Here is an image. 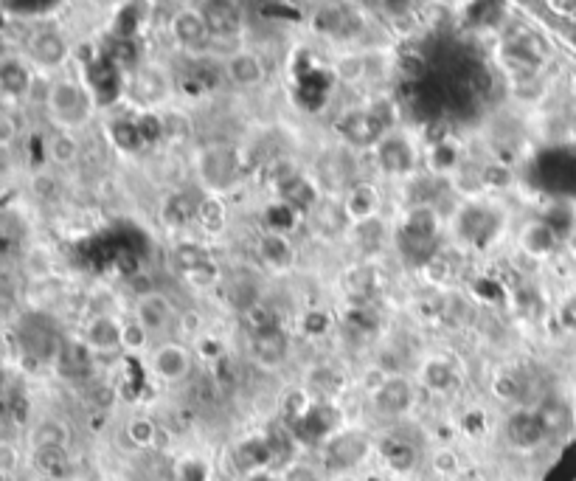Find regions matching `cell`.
I'll list each match as a JSON object with an SVG mask.
<instances>
[{"mask_svg": "<svg viewBox=\"0 0 576 481\" xmlns=\"http://www.w3.org/2000/svg\"><path fill=\"white\" fill-rule=\"evenodd\" d=\"M85 344L90 349H113L121 346V324L110 316L90 318L85 327Z\"/></svg>", "mask_w": 576, "mask_h": 481, "instance_id": "25", "label": "cell"}, {"mask_svg": "<svg viewBox=\"0 0 576 481\" xmlns=\"http://www.w3.org/2000/svg\"><path fill=\"white\" fill-rule=\"evenodd\" d=\"M377 271L374 268H355V271L349 273V293L355 296V299H369L377 293Z\"/></svg>", "mask_w": 576, "mask_h": 481, "instance_id": "40", "label": "cell"}, {"mask_svg": "<svg viewBox=\"0 0 576 481\" xmlns=\"http://www.w3.org/2000/svg\"><path fill=\"white\" fill-rule=\"evenodd\" d=\"M172 265L189 279L192 273L203 271L206 265H211V256H208V251L200 242H180L172 251Z\"/></svg>", "mask_w": 576, "mask_h": 481, "instance_id": "27", "label": "cell"}, {"mask_svg": "<svg viewBox=\"0 0 576 481\" xmlns=\"http://www.w3.org/2000/svg\"><path fill=\"white\" fill-rule=\"evenodd\" d=\"M225 74L239 88H253V85H259L265 79V65H262V60L253 51H242L239 48L234 57L225 60Z\"/></svg>", "mask_w": 576, "mask_h": 481, "instance_id": "18", "label": "cell"}, {"mask_svg": "<svg viewBox=\"0 0 576 481\" xmlns=\"http://www.w3.org/2000/svg\"><path fill=\"white\" fill-rule=\"evenodd\" d=\"M152 369H155V375L161 377V380L175 383V380H183V377L189 375V369H192V358H189L186 346L163 344V346H158V349H155V355H152Z\"/></svg>", "mask_w": 576, "mask_h": 481, "instance_id": "12", "label": "cell"}, {"mask_svg": "<svg viewBox=\"0 0 576 481\" xmlns=\"http://www.w3.org/2000/svg\"><path fill=\"white\" fill-rule=\"evenodd\" d=\"M121 71L107 60V57H99L88 65V88L90 96L99 102V105H110L116 102L121 93Z\"/></svg>", "mask_w": 576, "mask_h": 481, "instance_id": "9", "label": "cell"}, {"mask_svg": "<svg viewBox=\"0 0 576 481\" xmlns=\"http://www.w3.org/2000/svg\"><path fill=\"white\" fill-rule=\"evenodd\" d=\"M189 282H192V285H197V287L214 285V282H217V268H214V262H211V265H206L203 271L192 273V276H189Z\"/></svg>", "mask_w": 576, "mask_h": 481, "instance_id": "54", "label": "cell"}, {"mask_svg": "<svg viewBox=\"0 0 576 481\" xmlns=\"http://www.w3.org/2000/svg\"><path fill=\"white\" fill-rule=\"evenodd\" d=\"M197 172L208 189H228L239 178V152L234 147H208L197 161Z\"/></svg>", "mask_w": 576, "mask_h": 481, "instance_id": "3", "label": "cell"}, {"mask_svg": "<svg viewBox=\"0 0 576 481\" xmlns=\"http://www.w3.org/2000/svg\"><path fill=\"white\" fill-rule=\"evenodd\" d=\"M57 363L62 377H85L93 369V349L85 341H65Z\"/></svg>", "mask_w": 576, "mask_h": 481, "instance_id": "21", "label": "cell"}, {"mask_svg": "<svg viewBox=\"0 0 576 481\" xmlns=\"http://www.w3.org/2000/svg\"><path fill=\"white\" fill-rule=\"evenodd\" d=\"M31 88V71L23 60H3L0 62V91L9 96H26Z\"/></svg>", "mask_w": 576, "mask_h": 481, "instance_id": "26", "label": "cell"}, {"mask_svg": "<svg viewBox=\"0 0 576 481\" xmlns=\"http://www.w3.org/2000/svg\"><path fill=\"white\" fill-rule=\"evenodd\" d=\"M458 161V150L453 144H436L433 150H430V169L433 172H447V169H453Z\"/></svg>", "mask_w": 576, "mask_h": 481, "instance_id": "46", "label": "cell"}, {"mask_svg": "<svg viewBox=\"0 0 576 481\" xmlns=\"http://www.w3.org/2000/svg\"><path fill=\"white\" fill-rule=\"evenodd\" d=\"M492 391H495L501 400H515L517 394H520V386H517V380L512 375H498L492 380Z\"/></svg>", "mask_w": 576, "mask_h": 481, "instance_id": "51", "label": "cell"}, {"mask_svg": "<svg viewBox=\"0 0 576 481\" xmlns=\"http://www.w3.org/2000/svg\"><path fill=\"white\" fill-rule=\"evenodd\" d=\"M172 37L186 51H206L211 46V31L206 26V17L197 9H178L172 15Z\"/></svg>", "mask_w": 576, "mask_h": 481, "instance_id": "5", "label": "cell"}, {"mask_svg": "<svg viewBox=\"0 0 576 481\" xmlns=\"http://www.w3.org/2000/svg\"><path fill=\"white\" fill-rule=\"evenodd\" d=\"M540 414V420H543V428H546V434H557V431H562L565 425H568V420H571V411L562 406V403H546V406L537 411Z\"/></svg>", "mask_w": 576, "mask_h": 481, "instance_id": "42", "label": "cell"}, {"mask_svg": "<svg viewBox=\"0 0 576 481\" xmlns=\"http://www.w3.org/2000/svg\"><path fill=\"white\" fill-rule=\"evenodd\" d=\"M557 240H560V234L548 226L546 220H543V223H532V226L523 231V237H520L523 251L529 256H548L557 248Z\"/></svg>", "mask_w": 576, "mask_h": 481, "instance_id": "28", "label": "cell"}, {"mask_svg": "<svg viewBox=\"0 0 576 481\" xmlns=\"http://www.w3.org/2000/svg\"><path fill=\"white\" fill-rule=\"evenodd\" d=\"M374 406L383 414H405L414 406V389L405 377H385V383L374 391Z\"/></svg>", "mask_w": 576, "mask_h": 481, "instance_id": "13", "label": "cell"}, {"mask_svg": "<svg viewBox=\"0 0 576 481\" xmlns=\"http://www.w3.org/2000/svg\"><path fill=\"white\" fill-rule=\"evenodd\" d=\"M385 119L380 110H355L340 121V133L352 147H374L383 141Z\"/></svg>", "mask_w": 576, "mask_h": 481, "instance_id": "4", "label": "cell"}, {"mask_svg": "<svg viewBox=\"0 0 576 481\" xmlns=\"http://www.w3.org/2000/svg\"><path fill=\"white\" fill-rule=\"evenodd\" d=\"M110 138L121 152H138L144 147V138L135 119H116L110 124Z\"/></svg>", "mask_w": 576, "mask_h": 481, "instance_id": "34", "label": "cell"}, {"mask_svg": "<svg viewBox=\"0 0 576 481\" xmlns=\"http://www.w3.org/2000/svg\"><path fill=\"white\" fill-rule=\"evenodd\" d=\"M76 155H79V144H76L74 138L65 136V133H60V136L51 141V158L57 161V164H74Z\"/></svg>", "mask_w": 576, "mask_h": 481, "instance_id": "45", "label": "cell"}, {"mask_svg": "<svg viewBox=\"0 0 576 481\" xmlns=\"http://www.w3.org/2000/svg\"><path fill=\"white\" fill-rule=\"evenodd\" d=\"M228 299H231V304L237 307L239 313H253L259 307V290L251 282H239V285L231 287Z\"/></svg>", "mask_w": 576, "mask_h": 481, "instance_id": "43", "label": "cell"}, {"mask_svg": "<svg viewBox=\"0 0 576 481\" xmlns=\"http://www.w3.org/2000/svg\"><path fill=\"white\" fill-rule=\"evenodd\" d=\"M366 451H369L366 436L343 434L329 442L326 462H329V467H335V470H349V467H355L357 462H363Z\"/></svg>", "mask_w": 576, "mask_h": 481, "instance_id": "15", "label": "cell"}, {"mask_svg": "<svg viewBox=\"0 0 576 481\" xmlns=\"http://www.w3.org/2000/svg\"><path fill=\"white\" fill-rule=\"evenodd\" d=\"M0 93H3V91H0Z\"/></svg>", "mask_w": 576, "mask_h": 481, "instance_id": "62", "label": "cell"}, {"mask_svg": "<svg viewBox=\"0 0 576 481\" xmlns=\"http://www.w3.org/2000/svg\"><path fill=\"white\" fill-rule=\"evenodd\" d=\"M31 442H34L37 451H43V448H65V442H68V428H65L62 422L45 420L34 428Z\"/></svg>", "mask_w": 576, "mask_h": 481, "instance_id": "36", "label": "cell"}, {"mask_svg": "<svg viewBox=\"0 0 576 481\" xmlns=\"http://www.w3.org/2000/svg\"><path fill=\"white\" fill-rule=\"evenodd\" d=\"M385 462L391 465V470L397 473H408L411 467L416 465V451L408 445V442H399V439H391L383 448Z\"/></svg>", "mask_w": 576, "mask_h": 481, "instance_id": "38", "label": "cell"}, {"mask_svg": "<svg viewBox=\"0 0 576 481\" xmlns=\"http://www.w3.org/2000/svg\"><path fill=\"white\" fill-rule=\"evenodd\" d=\"M422 383L428 386L430 391H436V394H444V391L453 389V383H456V372H453V366L447 361H439V358H433L422 366Z\"/></svg>", "mask_w": 576, "mask_h": 481, "instance_id": "33", "label": "cell"}, {"mask_svg": "<svg viewBox=\"0 0 576 481\" xmlns=\"http://www.w3.org/2000/svg\"><path fill=\"white\" fill-rule=\"evenodd\" d=\"M335 76H338L343 85H357L363 76H366V60L360 54H349V57H340L335 62Z\"/></svg>", "mask_w": 576, "mask_h": 481, "instance_id": "41", "label": "cell"}, {"mask_svg": "<svg viewBox=\"0 0 576 481\" xmlns=\"http://www.w3.org/2000/svg\"><path fill=\"white\" fill-rule=\"evenodd\" d=\"M279 200L287 203L290 209L310 211L315 209V203H318V189H315V183H312L310 178L293 172L290 178L279 181Z\"/></svg>", "mask_w": 576, "mask_h": 481, "instance_id": "19", "label": "cell"}, {"mask_svg": "<svg viewBox=\"0 0 576 481\" xmlns=\"http://www.w3.org/2000/svg\"><path fill=\"white\" fill-rule=\"evenodd\" d=\"M259 254H262V259H265L270 268H290L293 265V259H296V254H293V245L284 240V237H279V234H265L262 240H259Z\"/></svg>", "mask_w": 576, "mask_h": 481, "instance_id": "30", "label": "cell"}, {"mask_svg": "<svg viewBox=\"0 0 576 481\" xmlns=\"http://www.w3.org/2000/svg\"><path fill=\"white\" fill-rule=\"evenodd\" d=\"M149 341V332L135 321V324H124L121 327V346L127 349V352H141Z\"/></svg>", "mask_w": 576, "mask_h": 481, "instance_id": "49", "label": "cell"}, {"mask_svg": "<svg viewBox=\"0 0 576 481\" xmlns=\"http://www.w3.org/2000/svg\"><path fill=\"white\" fill-rule=\"evenodd\" d=\"M458 231L464 234V240L487 242L498 231V217L489 209L470 206V209L461 211V217H458Z\"/></svg>", "mask_w": 576, "mask_h": 481, "instance_id": "20", "label": "cell"}, {"mask_svg": "<svg viewBox=\"0 0 576 481\" xmlns=\"http://www.w3.org/2000/svg\"><path fill=\"white\" fill-rule=\"evenodd\" d=\"M456 467H458L456 453L442 451L436 456V470H442V473H456Z\"/></svg>", "mask_w": 576, "mask_h": 481, "instance_id": "58", "label": "cell"}, {"mask_svg": "<svg viewBox=\"0 0 576 481\" xmlns=\"http://www.w3.org/2000/svg\"><path fill=\"white\" fill-rule=\"evenodd\" d=\"M377 164L385 175H408L416 166V150L402 136H385L377 144Z\"/></svg>", "mask_w": 576, "mask_h": 481, "instance_id": "6", "label": "cell"}, {"mask_svg": "<svg viewBox=\"0 0 576 481\" xmlns=\"http://www.w3.org/2000/svg\"><path fill=\"white\" fill-rule=\"evenodd\" d=\"M270 462H273V451H270L267 436L265 439H245L237 448V465L242 467V470H248V473L262 470V467H267Z\"/></svg>", "mask_w": 576, "mask_h": 481, "instance_id": "29", "label": "cell"}, {"mask_svg": "<svg viewBox=\"0 0 576 481\" xmlns=\"http://www.w3.org/2000/svg\"><path fill=\"white\" fill-rule=\"evenodd\" d=\"M90 99L93 96L88 88L76 85L71 79H62V82H54L48 91V110L62 127H79L90 116Z\"/></svg>", "mask_w": 576, "mask_h": 481, "instance_id": "1", "label": "cell"}, {"mask_svg": "<svg viewBox=\"0 0 576 481\" xmlns=\"http://www.w3.org/2000/svg\"><path fill=\"white\" fill-rule=\"evenodd\" d=\"M68 465V456H65V448H43L37 451V467L45 470V473H62Z\"/></svg>", "mask_w": 576, "mask_h": 481, "instance_id": "48", "label": "cell"}, {"mask_svg": "<svg viewBox=\"0 0 576 481\" xmlns=\"http://www.w3.org/2000/svg\"><path fill=\"white\" fill-rule=\"evenodd\" d=\"M335 425H338V411L335 406H329V403H312V408L296 420V436L298 439H304V442H321L326 436L335 431Z\"/></svg>", "mask_w": 576, "mask_h": 481, "instance_id": "10", "label": "cell"}, {"mask_svg": "<svg viewBox=\"0 0 576 481\" xmlns=\"http://www.w3.org/2000/svg\"><path fill=\"white\" fill-rule=\"evenodd\" d=\"M253 355L259 358L262 366H279L287 355V338L276 324H267L253 330Z\"/></svg>", "mask_w": 576, "mask_h": 481, "instance_id": "17", "label": "cell"}, {"mask_svg": "<svg viewBox=\"0 0 576 481\" xmlns=\"http://www.w3.org/2000/svg\"><path fill=\"white\" fill-rule=\"evenodd\" d=\"M180 327H183V332H197L200 330V316L197 313H183V316L178 318Z\"/></svg>", "mask_w": 576, "mask_h": 481, "instance_id": "59", "label": "cell"}, {"mask_svg": "<svg viewBox=\"0 0 576 481\" xmlns=\"http://www.w3.org/2000/svg\"><path fill=\"white\" fill-rule=\"evenodd\" d=\"M253 481H276V479H270V476H256Z\"/></svg>", "mask_w": 576, "mask_h": 481, "instance_id": "60", "label": "cell"}, {"mask_svg": "<svg viewBox=\"0 0 576 481\" xmlns=\"http://www.w3.org/2000/svg\"><path fill=\"white\" fill-rule=\"evenodd\" d=\"M17 338L23 352L37 361H57L62 352V338L57 327L43 316H26L17 327Z\"/></svg>", "mask_w": 576, "mask_h": 481, "instance_id": "2", "label": "cell"}, {"mask_svg": "<svg viewBox=\"0 0 576 481\" xmlns=\"http://www.w3.org/2000/svg\"><path fill=\"white\" fill-rule=\"evenodd\" d=\"M135 316H138V324L147 332H161L172 324L175 318V310H172V301L166 299L158 290H149L138 299V307H135Z\"/></svg>", "mask_w": 576, "mask_h": 481, "instance_id": "11", "label": "cell"}, {"mask_svg": "<svg viewBox=\"0 0 576 481\" xmlns=\"http://www.w3.org/2000/svg\"><path fill=\"white\" fill-rule=\"evenodd\" d=\"M51 9H54V3H9L6 6V12H15L17 17H40Z\"/></svg>", "mask_w": 576, "mask_h": 481, "instance_id": "52", "label": "cell"}, {"mask_svg": "<svg viewBox=\"0 0 576 481\" xmlns=\"http://www.w3.org/2000/svg\"><path fill=\"white\" fill-rule=\"evenodd\" d=\"M133 91L138 93L141 102L155 105V102H161L163 96L169 93V79H166V74H163L161 68L147 65V68H138V71H135Z\"/></svg>", "mask_w": 576, "mask_h": 481, "instance_id": "23", "label": "cell"}, {"mask_svg": "<svg viewBox=\"0 0 576 481\" xmlns=\"http://www.w3.org/2000/svg\"><path fill=\"white\" fill-rule=\"evenodd\" d=\"M197 220L200 226L208 228V231H217V228L225 226V203L220 197L208 195L197 203Z\"/></svg>", "mask_w": 576, "mask_h": 481, "instance_id": "39", "label": "cell"}, {"mask_svg": "<svg viewBox=\"0 0 576 481\" xmlns=\"http://www.w3.org/2000/svg\"><path fill=\"white\" fill-rule=\"evenodd\" d=\"M138 130H141V138H144V147L149 144H158L166 133H163V119L161 116H155V113H144V116H138Z\"/></svg>", "mask_w": 576, "mask_h": 481, "instance_id": "47", "label": "cell"}, {"mask_svg": "<svg viewBox=\"0 0 576 481\" xmlns=\"http://www.w3.org/2000/svg\"><path fill=\"white\" fill-rule=\"evenodd\" d=\"M529 37H532V34H526V37H512V40H506L501 48L503 65L520 76H532L534 71L540 68V60H543L540 43H534Z\"/></svg>", "mask_w": 576, "mask_h": 481, "instance_id": "7", "label": "cell"}, {"mask_svg": "<svg viewBox=\"0 0 576 481\" xmlns=\"http://www.w3.org/2000/svg\"><path fill=\"white\" fill-rule=\"evenodd\" d=\"M29 54L37 65H43V68H57V65H62L65 57H68V43H65V37H62L60 31L54 29L37 31V34L31 37Z\"/></svg>", "mask_w": 576, "mask_h": 481, "instance_id": "14", "label": "cell"}, {"mask_svg": "<svg viewBox=\"0 0 576 481\" xmlns=\"http://www.w3.org/2000/svg\"><path fill=\"white\" fill-rule=\"evenodd\" d=\"M304 327H307L310 335H321V332H326V327H329V321H326V316H321V313H310L307 321H304Z\"/></svg>", "mask_w": 576, "mask_h": 481, "instance_id": "57", "label": "cell"}, {"mask_svg": "<svg viewBox=\"0 0 576 481\" xmlns=\"http://www.w3.org/2000/svg\"><path fill=\"white\" fill-rule=\"evenodd\" d=\"M546 436V428H543V420H540L537 411L520 408V411H515V414L509 417V422H506V439H509L515 448H520V451H532Z\"/></svg>", "mask_w": 576, "mask_h": 481, "instance_id": "8", "label": "cell"}, {"mask_svg": "<svg viewBox=\"0 0 576 481\" xmlns=\"http://www.w3.org/2000/svg\"><path fill=\"white\" fill-rule=\"evenodd\" d=\"M107 60L113 62L119 71H133L135 62H138V46H135V40L113 37L110 48H107Z\"/></svg>", "mask_w": 576, "mask_h": 481, "instance_id": "37", "label": "cell"}, {"mask_svg": "<svg viewBox=\"0 0 576 481\" xmlns=\"http://www.w3.org/2000/svg\"><path fill=\"white\" fill-rule=\"evenodd\" d=\"M284 481H318V476H315V470H312V467L293 465L290 470H287Z\"/></svg>", "mask_w": 576, "mask_h": 481, "instance_id": "55", "label": "cell"}, {"mask_svg": "<svg viewBox=\"0 0 576 481\" xmlns=\"http://www.w3.org/2000/svg\"><path fill=\"white\" fill-rule=\"evenodd\" d=\"M127 434L133 439V445L147 448V445H155V439L161 434V428H158L152 420H144V417H141V420H133L127 425Z\"/></svg>", "mask_w": 576, "mask_h": 481, "instance_id": "44", "label": "cell"}, {"mask_svg": "<svg viewBox=\"0 0 576 481\" xmlns=\"http://www.w3.org/2000/svg\"><path fill=\"white\" fill-rule=\"evenodd\" d=\"M197 203L200 200H194L186 192H175V195L166 197V203H163V220L169 223V226H186L192 217H197Z\"/></svg>", "mask_w": 576, "mask_h": 481, "instance_id": "31", "label": "cell"}, {"mask_svg": "<svg viewBox=\"0 0 576 481\" xmlns=\"http://www.w3.org/2000/svg\"><path fill=\"white\" fill-rule=\"evenodd\" d=\"M15 465H17L15 448H9V445H0V473H9V470H15Z\"/></svg>", "mask_w": 576, "mask_h": 481, "instance_id": "56", "label": "cell"}, {"mask_svg": "<svg viewBox=\"0 0 576 481\" xmlns=\"http://www.w3.org/2000/svg\"><path fill=\"white\" fill-rule=\"evenodd\" d=\"M380 206V197H377V189L371 183H357L355 189L346 195V217H352L357 226L360 223H369L374 217V211Z\"/></svg>", "mask_w": 576, "mask_h": 481, "instance_id": "22", "label": "cell"}, {"mask_svg": "<svg viewBox=\"0 0 576 481\" xmlns=\"http://www.w3.org/2000/svg\"><path fill=\"white\" fill-rule=\"evenodd\" d=\"M17 136V124L15 119H9V116H3L0 113V147H9Z\"/></svg>", "mask_w": 576, "mask_h": 481, "instance_id": "53", "label": "cell"}, {"mask_svg": "<svg viewBox=\"0 0 576 481\" xmlns=\"http://www.w3.org/2000/svg\"><path fill=\"white\" fill-rule=\"evenodd\" d=\"M399 234L414 237V240L436 242V234H439V217H436L433 206H425V203L414 206L411 214H408V220H405V228H402Z\"/></svg>", "mask_w": 576, "mask_h": 481, "instance_id": "24", "label": "cell"}, {"mask_svg": "<svg viewBox=\"0 0 576 481\" xmlns=\"http://www.w3.org/2000/svg\"><path fill=\"white\" fill-rule=\"evenodd\" d=\"M574 248H576V237H574Z\"/></svg>", "mask_w": 576, "mask_h": 481, "instance_id": "61", "label": "cell"}, {"mask_svg": "<svg viewBox=\"0 0 576 481\" xmlns=\"http://www.w3.org/2000/svg\"><path fill=\"white\" fill-rule=\"evenodd\" d=\"M175 479L178 481H208V467L203 465V462H197V459H189V462L178 465Z\"/></svg>", "mask_w": 576, "mask_h": 481, "instance_id": "50", "label": "cell"}, {"mask_svg": "<svg viewBox=\"0 0 576 481\" xmlns=\"http://www.w3.org/2000/svg\"><path fill=\"white\" fill-rule=\"evenodd\" d=\"M200 15L206 17V26L211 31V40H234L239 31V15L231 3H203Z\"/></svg>", "mask_w": 576, "mask_h": 481, "instance_id": "16", "label": "cell"}, {"mask_svg": "<svg viewBox=\"0 0 576 481\" xmlns=\"http://www.w3.org/2000/svg\"><path fill=\"white\" fill-rule=\"evenodd\" d=\"M296 223H298V211L290 209V206L281 203V200L265 209L267 234H279V237H284V234H290V231L296 228Z\"/></svg>", "mask_w": 576, "mask_h": 481, "instance_id": "35", "label": "cell"}, {"mask_svg": "<svg viewBox=\"0 0 576 481\" xmlns=\"http://www.w3.org/2000/svg\"><path fill=\"white\" fill-rule=\"evenodd\" d=\"M307 386H310V394L321 397L318 403H326L329 397H335L340 389H343V377H340L338 369H329V366H315L307 377Z\"/></svg>", "mask_w": 576, "mask_h": 481, "instance_id": "32", "label": "cell"}]
</instances>
